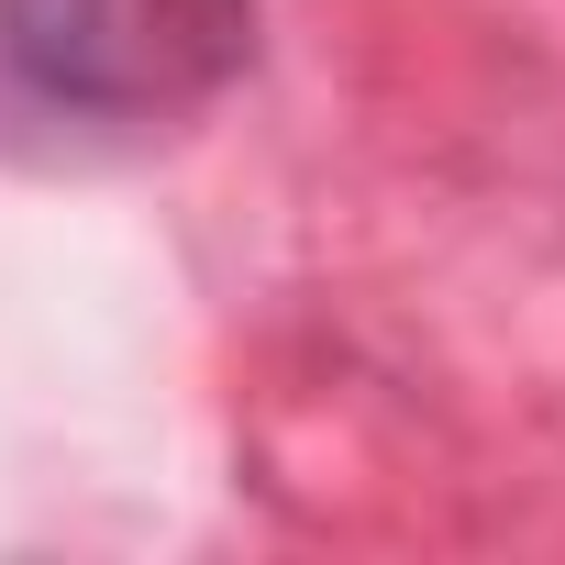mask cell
Returning <instances> with one entry per match:
<instances>
[{
	"label": "cell",
	"instance_id": "1",
	"mask_svg": "<svg viewBox=\"0 0 565 565\" xmlns=\"http://www.w3.org/2000/svg\"><path fill=\"white\" fill-rule=\"evenodd\" d=\"M255 56V0H0V67L78 122L200 111Z\"/></svg>",
	"mask_w": 565,
	"mask_h": 565
}]
</instances>
